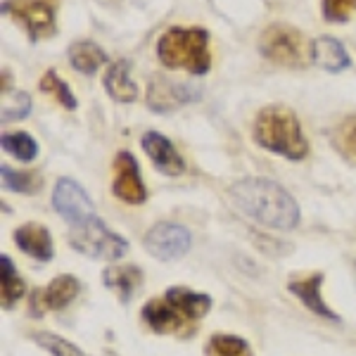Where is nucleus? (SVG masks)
Returning <instances> with one entry per match:
<instances>
[{"label":"nucleus","mask_w":356,"mask_h":356,"mask_svg":"<svg viewBox=\"0 0 356 356\" xmlns=\"http://www.w3.org/2000/svg\"><path fill=\"white\" fill-rule=\"evenodd\" d=\"M233 204L252 221L278 231H290L300 223V207L283 186L268 178H243L231 188Z\"/></svg>","instance_id":"obj_1"},{"label":"nucleus","mask_w":356,"mask_h":356,"mask_svg":"<svg viewBox=\"0 0 356 356\" xmlns=\"http://www.w3.org/2000/svg\"><path fill=\"white\" fill-rule=\"evenodd\" d=\"M252 138L259 147L275 152L292 162H300L309 154V143L304 138L302 124L290 107L268 105L257 114Z\"/></svg>","instance_id":"obj_2"},{"label":"nucleus","mask_w":356,"mask_h":356,"mask_svg":"<svg viewBox=\"0 0 356 356\" xmlns=\"http://www.w3.org/2000/svg\"><path fill=\"white\" fill-rule=\"evenodd\" d=\"M157 57L166 69H183L204 76L211 69L209 31L200 26H171L159 36Z\"/></svg>","instance_id":"obj_3"},{"label":"nucleus","mask_w":356,"mask_h":356,"mask_svg":"<svg viewBox=\"0 0 356 356\" xmlns=\"http://www.w3.org/2000/svg\"><path fill=\"white\" fill-rule=\"evenodd\" d=\"M259 53L280 67L300 69L312 62V41L290 24H271L259 36Z\"/></svg>","instance_id":"obj_4"},{"label":"nucleus","mask_w":356,"mask_h":356,"mask_svg":"<svg viewBox=\"0 0 356 356\" xmlns=\"http://www.w3.org/2000/svg\"><path fill=\"white\" fill-rule=\"evenodd\" d=\"M69 240H72L74 250L86 257H93V259L117 261L129 252V245L122 235L110 231L97 216L86 223H79V226H72Z\"/></svg>","instance_id":"obj_5"},{"label":"nucleus","mask_w":356,"mask_h":356,"mask_svg":"<svg viewBox=\"0 0 356 356\" xmlns=\"http://www.w3.org/2000/svg\"><path fill=\"white\" fill-rule=\"evenodd\" d=\"M3 13L13 15L33 41L55 33V8L48 0H5Z\"/></svg>","instance_id":"obj_6"},{"label":"nucleus","mask_w":356,"mask_h":356,"mask_svg":"<svg viewBox=\"0 0 356 356\" xmlns=\"http://www.w3.org/2000/svg\"><path fill=\"white\" fill-rule=\"evenodd\" d=\"M191 233L181 223H157L143 238L147 254L159 261H174L191 250Z\"/></svg>","instance_id":"obj_7"},{"label":"nucleus","mask_w":356,"mask_h":356,"mask_svg":"<svg viewBox=\"0 0 356 356\" xmlns=\"http://www.w3.org/2000/svg\"><path fill=\"white\" fill-rule=\"evenodd\" d=\"M53 207L55 211L72 226L86 223L95 219V207L90 202V197L86 191L72 178H60L53 191Z\"/></svg>","instance_id":"obj_8"},{"label":"nucleus","mask_w":356,"mask_h":356,"mask_svg":"<svg viewBox=\"0 0 356 356\" xmlns=\"http://www.w3.org/2000/svg\"><path fill=\"white\" fill-rule=\"evenodd\" d=\"M112 193L126 204H143L147 197L145 183L140 178V166L131 152H119L114 157V181Z\"/></svg>","instance_id":"obj_9"},{"label":"nucleus","mask_w":356,"mask_h":356,"mask_svg":"<svg viewBox=\"0 0 356 356\" xmlns=\"http://www.w3.org/2000/svg\"><path fill=\"white\" fill-rule=\"evenodd\" d=\"M200 100V90L186 83L169 81L164 76H154L147 83L145 102L152 112H174L176 107L188 105V102Z\"/></svg>","instance_id":"obj_10"},{"label":"nucleus","mask_w":356,"mask_h":356,"mask_svg":"<svg viewBox=\"0 0 356 356\" xmlns=\"http://www.w3.org/2000/svg\"><path fill=\"white\" fill-rule=\"evenodd\" d=\"M140 143H143V150L147 152V157L152 159V164L157 166L162 174L181 176L183 171H186V162H183V157L178 154L174 143L166 136L157 134V131H145Z\"/></svg>","instance_id":"obj_11"},{"label":"nucleus","mask_w":356,"mask_h":356,"mask_svg":"<svg viewBox=\"0 0 356 356\" xmlns=\"http://www.w3.org/2000/svg\"><path fill=\"white\" fill-rule=\"evenodd\" d=\"M143 318L150 325L154 332L159 335H169V332H181L186 325V316H183L169 300L162 297H154L143 307Z\"/></svg>","instance_id":"obj_12"},{"label":"nucleus","mask_w":356,"mask_h":356,"mask_svg":"<svg viewBox=\"0 0 356 356\" xmlns=\"http://www.w3.org/2000/svg\"><path fill=\"white\" fill-rule=\"evenodd\" d=\"M15 243L24 254L38 261L53 259V235L41 223H24L15 231Z\"/></svg>","instance_id":"obj_13"},{"label":"nucleus","mask_w":356,"mask_h":356,"mask_svg":"<svg viewBox=\"0 0 356 356\" xmlns=\"http://www.w3.org/2000/svg\"><path fill=\"white\" fill-rule=\"evenodd\" d=\"M321 285H323V275L316 273L304 280H292L288 285V290L316 316H321V318H325V321H340V316L332 312L328 304L323 302V297H321Z\"/></svg>","instance_id":"obj_14"},{"label":"nucleus","mask_w":356,"mask_h":356,"mask_svg":"<svg viewBox=\"0 0 356 356\" xmlns=\"http://www.w3.org/2000/svg\"><path fill=\"white\" fill-rule=\"evenodd\" d=\"M312 62L316 67L325 69L330 74H340L352 67V57L347 55L344 45L332 36H321L312 41Z\"/></svg>","instance_id":"obj_15"},{"label":"nucleus","mask_w":356,"mask_h":356,"mask_svg":"<svg viewBox=\"0 0 356 356\" xmlns=\"http://www.w3.org/2000/svg\"><path fill=\"white\" fill-rule=\"evenodd\" d=\"M79 290L81 285L74 275H57L45 290L33 292V302L41 304V312H60L79 295Z\"/></svg>","instance_id":"obj_16"},{"label":"nucleus","mask_w":356,"mask_h":356,"mask_svg":"<svg viewBox=\"0 0 356 356\" xmlns=\"http://www.w3.org/2000/svg\"><path fill=\"white\" fill-rule=\"evenodd\" d=\"M102 86L110 93L112 100L117 102H136L138 100V86L131 79V62L129 60H117L112 62L110 69L102 76Z\"/></svg>","instance_id":"obj_17"},{"label":"nucleus","mask_w":356,"mask_h":356,"mask_svg":"<svg viewBox=\"0 0 356 356\" xmlns=\"http://www.w3.org/2000/svg\"><path fill=\"white\" fill-rule=\"evenodd\" d=\"M107 53L93 41H76L69 45V65L86 76H93L102 65H107Z\"/></svg>","instance_id":"obj_18"},{"label":"nucleus","mask_w":356,"mask_h":356,"mask_svg":"<svg viewBox=\"0 0 356 356\" xmlns=\"http://www.w3.org/2000/svg\"><path fill=\"white\" fill-rule=\"evenodd\" d=\"M166 300H169L174 307L186 316L188 321H197L211 309V300L207 295H200V292H193L188 288H169L166 292Z\"/></svg>","instance_id":"obj_19"},{"label":"nucleus","mask_w":356,"mask_h":356,"mask_svg":"<svg viewBox=\"0 0 356 356\" xmlns=\"http://www.w3.org/2000/svg\"><path fill=\"white\" fill-rule=\"evenodd\" d=\"M107 288H112L122 300H129L143 283V271L138 266H112L102 273Z\"/></svg>","instance_id":"obj_20"},{"label":"nucleus","mask_w":356,"mask_h":356,"mask_svg":"<svg viewBox=\"0 0 356 356\" xmlns=\"http://www.w3.org/2000/svg\"><path fill=\"white\" fill-rule=\"evenodd\" d=\"M332 145L349 164H356V114L344 117L332 129Z\"/></svg>","instance_id":"obj_21"},{"label":"nucleus","mask_w":356,"mask_h":356,"mask_svg":"<svg viewBox=\"0 0 356 356\" xmlns=\"http://www.w3.org/2000/svg\"><path fill=\"white\" fill-rule=\"evenodd\" d=\"M0 143H3V150L10 152L17 162H33V159L38 157V143L33 140L31 136L24 134V131H17V134H5L0 138Z\"/></svg>","instance_id":"obj_22"},{"label":"nucleus","mask_w":356,"mask_h":356,"mask_svg":"<svg viewBox=\"0 0 356 356\" xmlns=\"http://www.w3.org/2000/svg\"><path fill=\"white\" fill-rule=\"evenodd\" d=\"M0 266H3V275H0V295H3V307H15V302L24 295V283L15 273V266L8 254L0 257Z\"/></svg>","instance_id":"obj_23"},{"label":"nucleus","mask_w":356,"mask_h":356,"mask_svg":"<svg viewBox=\"0 0 356 356\" xmlns=\"http://www.w3.org/2000/svg\"><path fill=\"white\" fill-rule=\"evenodd\" d=\"M38 88H41L45 95H53L55 100L65 107V110H76V107H79L76 97H74V93H72V88L62 81L60 74H57L55 69H48V72L43 74L41 81H38Z\"/></svg>","instance_id":"obj_24"},{"label":"nucleus","mask_w":356,"mask_h":356,"mask_svg":"<svg viewBox=\"0 0 356 356\" xmlns=\"http://www.w3.org/2000/svg\"><path fill=\"white\" fill-rule=\"evenodd\" d=\"M209 356H252L250 344L235 335H214L207 344Z\"/></svg>","instance_id":"obj_25"},{"label":"nucleus","mask_w":356,"mask_h":356,"mask_svg":"<svg viewBox=\"0 0 356 356\" xmlns=\"http://www.w3.org/2000/svg\"><path fill=\"white\" fill-rule=\"evenodd\" d=\"M0 176H3V186L15 193H36L41 186V178L29 171H15L10 166H0Z\"/></svg>","instance_id":"obj_26"},{"label":"nucleus","mask_w":356,"mask_h":356,"mask_svg":"<svg viewBox=\"0 0 356 356\" xmlns=\"http://www.w3.org/2000/svg\"><path fill=\"white\" fill-rule=\"evenodd\" d=\"M10 105L3 102V124L8 122H19V119H26L29 112H31V97L24 90H10Z\"/></svg>","instance_id":"obj_27"},{"label":"nucleus","mask_w":356,"mask_h":356,"mask_svg":"<svg viewBox=\"0 0 356 356\" xmlns=\"http://www.w3.org/2000/svg\"><path fill=\"white\" fill-rule=\"evenodd\" d=\"M323 19L330 24H342L356 13V0H323L321 3Z\"/></svg>","instance_id":"obj_28"},{"label":"nucleus","mask_w":356,"mask_h":356,"mask_svg":"<svg viewBox=\"0 0 356 356\" xmlns=\"http://www.w3.org/2000/svg\"><path fill=\"white\" fill-rule=\"evenodd\" d=\"M33 340L41 344L43 349H48L53 356H83V352L76 344L62 340V337H57V335H50V332H36Z\"/></svg>","instance_id":"obj_29"}]
</instances>
